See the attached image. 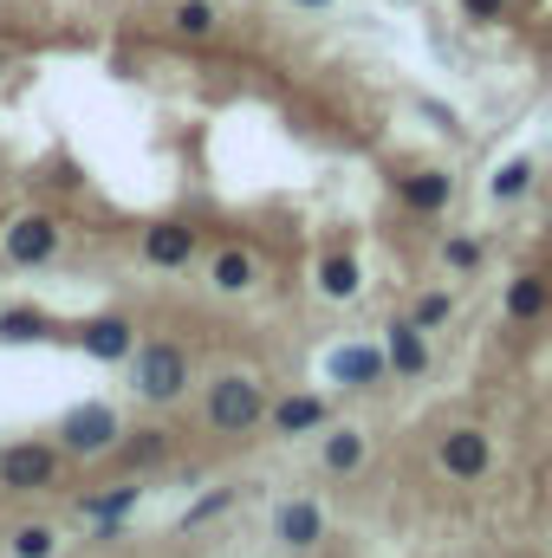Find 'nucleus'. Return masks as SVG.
Wrapping results in <instances>:
<instances>
[{"label":"nucleus","instance_id":"f257e3e1","mask_svg":"<svg viewBox=\"0 0 552 558\" xmlns=\"http://www.w3.org/2000/svg\"><path fill=\"white\" fill-rule=\"evenodd\" d=\"M202 416H208V428H221V435H248V428H261V422H267V390H261L254 377L228 371V377H215V384H208Z\"/></svg>","mask_w":552,"mask_h":558},{"label":"nucleus","instance_id":"f03ea898","mask_svg":"<svg viewBox=\"0 0 552 558\" xmlns=\"http://www.w3.org/2000/svg\"><path fill=\"white\" fill-rule=\"evenodd\" d=\"M131 390L143 403H176L189 390V357L182 344H137L131 351Z\"/></svg>","mask_w":552,"mask_h":558},{"label":"nucleus","instance_id":"7ed1b4c3","mask_svg":"<svg viewBox=\"0 0 552 558\" xmlns=\"http://www.w3.org/2000/svg\"><path fill=\"white\" fill-rule=\"evenodd\" d=\"M118 441H124V416L111 403H79V410L59 416V454L92 461V454H111Z\"/></svg>","mask_w":552,"mask_h":558},{"label":"nucleus","instance_id":"20e7f679","mask_svg":"<svg viewBox=\"0 0 552 558\" xmlns=\"http://www.w3.org/2000/svg\"><path fill=\"white\" fill-rule=\"evenodd\" d=\"M59 481V448L52 441H13L0 448V487L7 494H39Z\"/></svg>","mask_w":552,"mask_h":558},{"label":"nucleus","instance_id":"39448f33","mask_svg":"<svg viewBox=\"0 0 552 558\" xmlns=\"http://www.w3.org/2000/svg\"><path fill=\"white\" fill-rule=\"evenodd\" d=\"M0 247H7L13 267H46V260L59 254V221H52V215H20Z\"/></svg>","mask_w":552,"mask_h":558},{"label":"nucleus","instance_id":"423d86ee","mask_svg":"<svg viewBox=\"0 0 552 558\" xmlns=\"http://www.w3.org/2000/svg\"><path fill=\"white\" fill-rule=\"evenodd\" d=\"M435 454H442V474H448V481H481V474L494 468V441H488L481 428H448Z\"/></svg>","mask_w":552,"mask_h":558},{"label":"nucleus","instance_id":"0eeeda50","mask_svg":"<svg viewBox=\"0 0 552 558\" xmlns=\"http://www.w3.org/2000/svg\"><path fill=\"white\" fill-rule=\"evenodd\" d=\"M274 539L286 553H312L325 539V507L319 500H279L274 507Z\"/></svg>","mask_w":552,"mask_h":558},{"label":"nucleus","instance_id":"6e6552de","mask_svg":"<svg viewBox=\"0 0 552 558\" xmlns=\"http://www.w3.org/2000/svg\"><path fill=\"white\" fill-rule=\"evenodd\" d=\"M325 371H332V384H345V390H371V384L391 377V357H384V344H338Z\"/></svg>","mask_w":552,"mask_h":558},{"label":"nucleus","instance_id":"1a4fd4ad","mask_svg":"<svg viewBox=\"0 0 552 558\" xmlns=\"http://www.w3.org/2000/svg\"><path fill=\"white\" fill-rule=\"evenodd\" d=\"M79 344H85V357H98V364H124V357L137 351V325L118 318V312H105V318L79 325Z\"/></svg>","mask_w":552,"mask_h":558},{"label":"nucleus","instance_id":"9d476101","mask_svg":"<svg viewBox=\"0 0 552 558\" xmlns=\"http://www.w3.org/2000/svg\"><path fill=\"white\" fill-rule=\"evenodd\" d=\"M143 260H149V267H189V260H195V228H189V221H156V228H143Z\"/></svg>","mask_w":552,"mask_h":558},{"label":"nucleus","instance_id":"9b49d317","mask_svg":"<svg viewBox=\"0 0 552 558\" xmlns=\"http://www.w3.org/2000/svg\"><path fill=\"white\" fill-rule=\"evenodd\" d=\"M384 357H391V377H422L429 371V338L416 331L410 318H397L384 331Z\"/></svg>","mask_w":552,"mask_h":558},{"label":"nucleus","instance_id":"f8f14e48","mask_svg":"<svg viewBox=\"0 0 552 558\" xmlns=\"http://www.w3.org/2000/svg\"><path fill=\"white\" fill-rule=\"evenodd\" d=\"M397 195L410 202L416 215H442L448 195H455V182H448L442 169H410V175H397Z\"/></svg>","mask_w":552,"mask_h":558},{"label":"nucleus","instance_id":"ddd939ff","mask_svg":"<svg viewBox=\"0 0 552 558\" xmlns=\"http://www.w3.org/2000/svg\"><path fill=\"white\" fill-rule=\"evenodd\" d=\"M267 416H274V435H312L332 422V403L325 397H279Z\"/></svg>","mask_w":552,"mask_h":558},{"label":"nucleus","instance_id":"4468645a","mask_svg":"<svg viewBox=\"0 0 552 558\" xmlns=\"http://www.w3.org/2000/svg\"><path fill=\"white\" fill-rule=\"evenodd\" d=\"M364 454H371V441H364L358 428H332V435H325V448H319L325 474H358V468H364Z\"/></svg>","mask_w":552,"mask_h":558},{"label":"nucleus","instance_id":"2eb2a0df","mask_svg":"<svg viewBox=\"0 0 552 558\" xmlns=\"http://www.w3.org/2000/svg\"><path fill=\"white\" fill-rule=\"evenodd\" d=\"M358 286H364L358 254H325V260H319V292H325V299L345 305V299H358Z\"/></svg>","mask_w":552,"mask_h":558},{"label":"nucleus","instance_id":"dca6fc26","mask_svg":"<svg viewBox=\"0 0 552 558\" xmlns=\"http://www.w3.org/2000/svg\"><path fill=\"white\" fill-rule=\"evenodd\" d=\"M46 331H52V318L39 305H7L0 312V344H39Z\"/></svg>","mask_w":552,"mask_h":558},{"label":"nucleus","instance_id":"f3484780","mask_svg":"<svg viewBox=\"0 0 552 558\" xmlns=\"http://www.w3.org/2000/svg\"><path fill=\"white\" fill-rule=\"evenodd\" d=\"M208 274H215V286H221V292H248V286L261 279V267H254V254H248V247H221Z\"/></svg>","mask_w":552,"mask_h":558},{"label":"nucleus","instance_id":"a211bd4d","mask_svg":"<svg viewBox=\"0 0 552 558\" xmlns=\"http://www.w3.org/2000/svg\"><path fill=\"white\" fill-rule=\"evenodd\" d=\"M547 279L540 274H520L514 279V286H507V318H514V325H527V318H540V312H547Z\"/></svg>","mask_w":552,"mask_h":558},{"label":"nucleus","instance_id":"6ab92c4d","mask_svg":"<svg viewBox=\"0 0 552 558\" xmlns=\"http://www.w3.org/2000/svg\"><path fill=\"white\" fill-rule=\"evenodd\" d=\"M169 26H176L182 39H215V26H221V13H215V0H176V13H169Z\"/></svg>","mask_w":552,"mask_h":558},{"label":"nucleus","instance_id":"aec40b11","mask_svg":"<svg viewBox=\"0 0 552 558\" xmlns=\"http://www.w3.org/2000/svg\"><path fill=\"white\" fill-rule=\"evenodd\" d=\"M533 175H540V169H533V156H507V162L494 169V182H488V189H494V202H514V195H527V189H533Z\"/></svg>","mask_w":552,"mask_h":558},{"label":"nucleus","instance_id":"412c9836","mask_svg":"<svg viewBox=\"0 0 552 558\" xmlns=\"http://www.w3.org/2000/svg\"><path fill=\"white\" fill-rule=\"evenodd\" d=\"M481 260H488V247H481L475 234H448V241H442V267H448V274H475Z\"/></svg>","mask_w":552,"mask_h":558},{"label":"nucleus","instance_id":"4be33fe9","mask_svg":"<svg viewBox=\"0 0 552 558\" xmlns=\"http://www.w3.org/2000/svg\"><path fill=\"white\" fill-rule=\"evenodd\" d=\"M131 507H137V487H118V494H98V500H85V513H92L98 526H118Z\"/></svg>","mask_w":552,"mask_h":558},{"label":"nucleus","instance_id":"5701e85b","mask_svg":"<svg viewBox=\"0 0 552 558\" xmlns=\"http://www.w3.org/2000/svg\"><path fill=\"white\" fill-rule=\"evenodd\" d=\"M59 553V533L52 526H20L13 533V558H52Z\"/></svg>","mask_w":552,"mask_h":558},{"label":"nucleus","instance_id":"b1692460","mask_svg":"<svg viewBox=\"0 0 552 558\" xmlns=\"http://www.w3.org/2000/svg\"><path fill=\"white\" fill-rule=\"evenodd\" d=\"M448 312H455V299H448V292H422V299H416V312H410V325H416V331H435Z\"/></svg>","mask_w":552,"mask_h":558},{"label":"nucleus","instance_id":"393cba45","mask_svg":"<svg viewBox=\"0 0 552 558\" xmlns=\"http://www.w3.org/2000/svg\"><path fill=\"white\" fill-rule=\"evenodd\" d=\"M228 507H235V494H228V487H221V494H202V500L189 507V520H182V526H202V520H215V513H228Z\"/></svg>","mask_w":552,"mask_h":558},{"label":"nucleus","instance_id":"a878e982","mask_svg":"<svg viewBox=\"0 0 552 558\" xmlns=\"http://www.w3.org/2000/svg\"><path fill=\"white\" fill-rule=\"evenodd\" d=\"M461 13H468V20H501L507 0H461Z\"/></svg>","mask_w":552,"mask_h":558},{"label":"nucleus","instance_id":"bb28decb","mask_svg":"<svg viewBox=\"0 0 552 558\" xmlns=\"http://www.w3.org/2000/svg\"><path fill=\"white\" fill-rule=\"evenodd\" d=\"M131 454H137V461H156V454H163V441H156V435L143 428V441H137V448H131Z\"/></svg>","mask_w":552,"mask_h":558},{"label":"nucleus","instance_id":"cd10ccee","mask_svg":"<svg viewBox=\"0 0 552 558\" xmlns=\"http://www.w3.org/2000/svg\"><path fill=\"white\" fill-rule=\"evenodd\" d=\"M292 7H332V0H292Z\"/></svg>","mask_w":552,"mask_h":558}]
</instances>
